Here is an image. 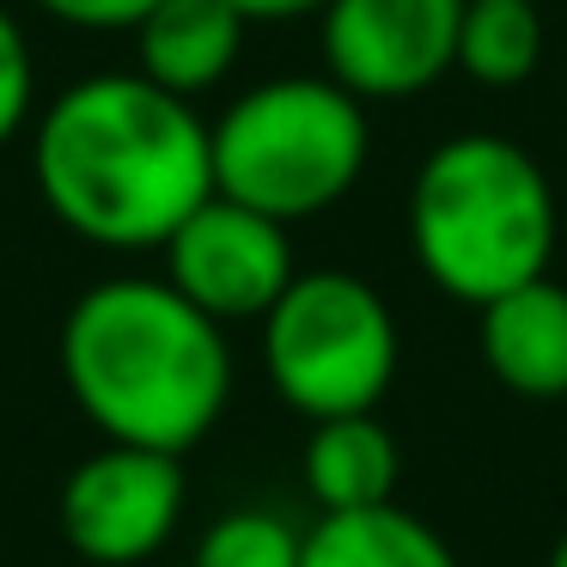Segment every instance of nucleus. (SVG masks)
<instances>
[{"mask_svg":"<svg viewBox=\"0 0 567 567\" xmlns=\"http://www.w3.org/2000/svg\"><path fill=\"white\" fill-rule=\"evenodd\" d=\"M464 0H330L318 13L323 74L360 104H396L457 68Z\"/></svg>","mask_w":567,"mask_h":567,"instance_id":"obj_7","label":"nucleus"},{"mask_svg":"<svg viewBox=\"0 0 567 567\" xmlns=\"http://www.w3.org/2000/svg\"><path fill=\"white\" fill-rule=\"evenodd\" d=\"M561 208L537 153L513 135L470 128L421 159L409 184V250L457 306H488L549 275Z\"/></svg>","mask_w":567,"mask_h":567,"instance_id":"obj_3","label":"nucleus"},{"mask_svg":"<svg viewBox=\"0 0 567 567\" xmlns=\"http://www.w3.org/2000/svg\"><path fill=\"white\" fill-rule=\"evenodd\" d=\"M396 470H403V452H396V433L379 421V409L311 421L299 476L318 513H360V506L396 501Z\"/></svg>","mask_w":567,"mask_h":567,"instance_id":"obj_11","label":"nucleus"},{"mask_svg":"<svg viewBox=\"0 0 567 567\" xmlns=\"http://www.w3.org/2000/svg\"><path fill=\"white\" fill-rule=\"evenodd\" d=\"M543 68L537 0H464L457 19V74L488 92H513Z\"/></svg>","mask_w":567,"mask_h":567,"instance_id":"obj_13","label":"nucleus"},{"mask_svg":"<svg viewBox=\"0 0 567 567\" xmlns=\"http://www.w3.org/2000/svg\"><path fill=\"white\" fill-rule=\"evenodd\" d=\"M543 567H567V530L555 537V549H549V561H543Z\"/></svg>","mask_w":567,"mask_h":567,"instance_id":"obj_18","label":"nucleus"},{"mask_svg":"<svg viewBox=\"0 0 567 567\" xmlns=\"http://www.w3.org/2000/svg\"><path fill=\"white\" fill-rule=\"evenodd\" d=\"M159 250L165 281L214 323H262V311L299 275L287 226L233 196H208Z\"/></svg>","mask_w":567,"mask_h":567,"instance_id":"obj_8","label":"nucleus"},{"mask_svg":"<svg viewBox=\"0 0 567 567\" xmlns=\"http://www.w3.org/2000/svg\"><path fill=\"white\" fill-rule=\"evenodd\" d=\"M31 184L74 238L159 250L214 196L208 123L147 74H86L31 116Z\"/></svg>","mask_w":567,"mask_h":567,"instance_id":"obj_1","label":"nucleus"},{"mask_svg":"<svg viewBox=\"0 0 567 567\" xmlns=\"http://www.w3.org/2000/svg\"><path fill=\"white\" fill-rule=\"evenodd\" d=\"M299 567H457V555L427 518L384 501L360 513H318Z\"/></svg>","mask_w":567,"mask_h":567,"instance_id":"obj_12","label":"nucleus"},{"mask_svg":"<svg viewBox=\"0 0 567 567\" xmlns=\"http://www.w3.org/2000/svg\"><path fill=\"white\" fill-rule=\"evenodd\" d=\"M31 7L74 31H135L159 0H31Z\"/></svg>","mask_w":567,"mask_h":567,"instance_id":"obj_16","label":"nucleus"},{"mask_svg":"<svg viewBox=\"0 0 567 567\" xmlns=\"http://www.w3.org/2000/svg\"><path fill=\"white\" fill-rule=\"evenodd\" d=\"M189 482L184 457L147 452V445L104 440L92 457L68 470L55 494V525L68 549L92 567H141L177 537Z\"/></svg>","mask_w":567,"mask_h":567,"instance_id":"obj_6","label":"nucleus"},{"mask_svg":"<svg viewBox=\"0 0 567 567\" xmlns=\"http://www.w3.org/2000/svg\"><path fill=\"white\" fill-rule=\"evenodd\" d=\"M306 530L275 506H233L202 530L189 567H299Z\"/></svg>","mask_w":567,"mask_h":567,"instance_id":"obj_14","label":"nucleus"},{"mask_svg":"<svg viewBox=\"0 0 567 567\" xmlns=\"http://www.w3.org/2000/svg\"><path fill=\"white\" fill-rule=\"evenodd\" d=\"M482 367L494 384L525 403H561L567 396V287L537 275L513 293L488 299L476 323Z\"/></svg>","mask_w":567,"mask_h":567,"instance_id":"obj_9","label":"nucleus"},{"mask_svg":"<svg viewBox=\"0 0 567 567\" xmlns=\"http://www.w3.org/2000/svg\"><path fill=\"white\" fill-rule=\"evenodd\" d=\"M403 336L372 281L348 269H299L262 311V372L306 421L367 415L384 403Z\"/></svg>","mask_w":567,"mask_h":567,"instance_id":"obj_5","label":"nucleus"},{"mask_svg":"<svg viewBox=\"0 0 567 567\" xmlns=\"http://www.w3.org/2000/svg\"><path fill=\"white\" fill-rule=\"evenodd\" d=\"M31 116H38V55H31L25 25L0 7V147L25 135Z\"/></svg>","mask_w":567,"mask_h":567,"instance_id":"obj_15","label":"nucleus"},{"mask_svg":"<svg viewBox=\"0 0 567 567\" xmlns=\"http://www.w3.org/2000/svg\"><path fill=\"white\" fill-rule=\"evenodd\" d=\"M245 25H293V19H318L330 0H226Z\"/></svg>","mask_w":567,"mask_h":567,"instance_id":"obj_17","label":"nucleus"},{"mask_svg":"<svg viewBox=\"0 0 567 567\" xmlns=\"http://www.w3.org/2000/svg\"><path fill=\"white\" fill-rule=\"evenodd\" d=\"M245 19L226 0H159L128 38H135V74L165 86L172 99H208L245 55Z\"/></svg>","mask_w":567,"mask_h":567,"instance_id":"obj_10","label":"nucleus"},{"mask_svg":"<svg viewBox=\"0 0 567 567\" xmlns=\"http://www.w3.org/2000/svg\"><path fill=\"white\" fill-rule=\"evenodd\" d=\"M62 379L99 440L184 457L233 403L226 323L196 311L165 275L92 281L62 318Z\"/></svg>","mask_w":567,"mask_h":567,"instance_id":"obj_2","label":"nucleus"},{"mask_svg":"<svg viewBox=\"0 0 567 567\" xmlns=\"http://www.w3.org/2000/svg\"><path fill=\"white\" fill-rule=\"evenodd\" d=\"M208 147L214 196L299 226L348 202L372 159V123L330 74H281L238 92L208 123Z\"/></svg>","mask_w":567,"mask_h":567,"instance_id":"obj_4","label":"nucleus"}]
</instances>
